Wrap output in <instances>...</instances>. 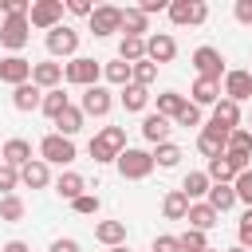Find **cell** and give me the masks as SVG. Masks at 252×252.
<instances>
[{
    "instance_id": "1",
    "label": "cell",
    "mask_w": 252,
    "mask_h": 252,
    "mask_svg": "<svg viewBox=\"0 0 252 252\" xmlns=\"http://www.w3.org/2000/svg\"><path fill=\"white\" fill-rule=\"evenodd\" d=\"M122 150H126V130H122V126H102V130L91 138V146H87V154L94 158V165H110V161H118Z\"/></svg>"
},
{
    "instance_id": "2",
    "label": "cell",
    "mask_w": 252,
    "mask_h": 252,
    "mask_svg": "<svg viewBox=\"0 0 252 252\" xmlns=\"http://www.w3.org/2000/svg\"><path fill=\"white\" fill-rule=\"evenodd\" d=\"M114 165H118V177H122V181H146V177L158 169L154 154H150V150H138V146H126Z\"/></svg>"
},
{
    "instance_id": "3",
    "label": "cell",
    "mask_w": 252,
    "mask_h": 252,
    "mask_svg": "<svg viewBox=\"0 0 252 252\" xmlns=\"http://www.w3.org/2000/svg\"><path fill=\"white\" fill-rule=\"evenodd\" d=\"M63 79L67 83H75V87H98V79H102V63L98 59H91V55H75V59H67L63 63Z\"/></svg>"
},
{
    "instance_id": "4",
    "label": "cell",
    "mask_w": 252,
    "mask_h": 252,
    "mask_svg": "<svg viewBox=\"0 0 252 252\" xmlns=\"http://www.w3.org/2000/svg\"><path fill=\"white\" fill-rule=\"evenodd\" d=\"M43 43H47V55H51V59H75V55H79V32H75L71 24L51 28V32L43 35Z\"/></svg>"
},
{
    "instance_id": "5",
    "label": "cell",
    "mask_w": 252,
    "mask_h": 252,
    "mask_svg": "<svg viewBox=\"0 0 252 252\" xmlns=\"http://www.w3.org/2000/svg\"><path fill=\"white\" fill-rule=\"evenodd\" d=\"M193 71H197V79H209V83H224V75H228L224 55L217 47H209V43L193 51Z\"/></svg>"
},
{
    "instance_id": "6",
    "label": "cell",
    "mask_w": 252,
    "mask_h": 252,
    "mask_svg": "<svg viewBox=\"0 0 252 252\" xmlns=\"http://www.w3.org/2000/svg\"><path fill=\"white\" fill-rule=\"evenodd\" d=\"M28 39H32L28 16H4V24H0V47H8L12 55H20L28 47Z\"/></svg>"
},
{
    "instance_id": "7",
    "label": "cell",
    "mask_w": 252,
    "mask_h": 252,
    "mask_svg": "<svg viewBox=\"0 0 252 252\" xmlns=\"http://www.w3.org/2000/svg\"><path fill=\"white\" fill-rule=\"evenodd\" d=\"M39 158H43L47 165H71L79 154H75V142H71V138H63V134H43V138H39Z\"/></svg>"
},
{
    "instance_id": "8",
    "label": "cell",
    "mask_w": 252,
    "mask_h": 252,
    "mask_svg": "<svg viewBox=\"0 0 252 252\" xmlns=\"http://www.w3.org/2000/svg\"><path fill=\"white\" fill-rule=\"evenodd\" d=\"M177 28H197L209 20V4L205 0H169V12H165Z\"/></svg>"
},
{
    "instance_id": "9",
    "label": "cell",
    "mask_w": 252,
    "mask_h": 252,
    "mask_svg": "<svg viewBox=\"0 0 252 252\" xmlns=\"http://www.w3.org/2000/svg\"><path fill=\"white\" fill-rule=\"evenodd\" d=\"M63 12H67V4H63V0H35V4H32V12H28V24H32V28H39V32H51V28H59V24H63Z\"/></svg>"
},
{
    "instance_id": "10",
    "label": "cell",
    "mask_w": 252,
    "mask_h": 252,
    "mask_svg": "<svg viewBox=\"0 0 252 252\" xmlns=\"http://www.w3.org/2000/svg\"><path fill=\"white\" fill-rule=\"evenodd\" d=\"M87 28H91V35H94V39H106V35L122 32V8H114V4H98V8L91 12Z\"/></svg>"
},
{
    "instance_id": "11",
    "label": "cell",
    "mask_w": 252,
    "mask_h": 252,
    "mask_svg": "<svg viewBox=\"0 0 252 252\" xmlns=\"http://www.w3.org/2000/svg\"><path fill=\"white\" fill-rule=\"evenodd\" d=\"M110 106H114V94H110V87H87L83 91V98H79V110L87 114V118H106L110 114Z\"/></svg>"
},
{
    "instance_id": "12",
    "label": "cell",
    "mask_w": 252,
    "mask_h": 252,
    "mask_svg": "<svg viewBox=\"0 0 252 252\" xmlns=\"http://www.w3.org/2000/svg\"><path fill=\"white\" fill-rule=\"evenodd\" d=\"M146 59L158 63V67H161V63H173V59H177V39H173L169 32H150V35H146Z\"/></svg>"
},
{
    "instance_id": "13",
    "label": "cell",
    "mask_w": 252,
    "mask_h": 252,
    "mask_svg": "<svg viewBox=\"0 0 252 252\" xmlns=\"http://www.w3.org/2000/svg\"><path fill=\"white\" fill-rule=\"evenodd\" d=\"M197 150L213 161V158H224L228 154V130H220V126H213V122H205L201 126V134H197Z\"/></svg>"
},
{
    "instance_id": "14",
    "label": "cell",
    "mask_w": 252,
    "mask_h": 252,
    "mask_svg": "<svg viewBox=\"0 0 252 252\" xmlns=\"http://www.w3.org/2000/svg\"><path fill=\"white\" fill-rule=\"evenodd\" d=\"M32 59H24V55H4L0 59V83H8V87H24V83H32Z\"/></svg>"
},
{
    "instance_id": "15",
    "label": "cell",
    "mask_w": 252,
    "mask_h": 252,
    "mask_svg": "<svg viewBox=\"0 0 252 252\" xmlns=\"http://www.w3.org/2000/svg\"><path fill=\"white\" fill-rule=\"evenodd\" d=\"M220 94L224 98H232V102H248L252 98V71H228L224 75V83H220Z\"/></svg>"
},
{
    "instance_id": "16",
    "label": "cell",
    "mask_w": 252,
    "mask_h": 252,
    "mask_svg": "<svg viewBox=\"0 0 252 252\" xmlns=\"http://www.w3.org/2000/svg\"><path fill=\"white\" fill-rule=\"evenodd\" d=\"M32 83H35L39 91H55V87H63V63H55V59H39V63L32 67Z\"/></svg>"
},
{
    "instance_id": "17",
    "label": "cell",
    "mask_w": 252,
    "mask_h": 252,
    "mask_svg": "<svg viewBox=\"0 0 252 252\" xmlns=\"http://www.w3.org/2000/svg\"><path fill=\"white\" fill-rule=\"evenodd\" d=\"M169 130H173V122H169V118H161L158 110H150V114L142 118V138H146L150 146H161V142H169Z\"/></svg>"
},
{
    "instance_id": "18",
    "label": "cell",
    "mask_w": 252,
    "mask_h": 252,
    "mask_svg": "<svg viewBox=\"0 0 252 252\" xmlns=\"http://www.w3.org/2000/svg\"><path fill=\"white\" fill-rule=\"evenodd\" d=\"M0 158H4V165L24 169V165L32 161V142H28V138H8V142L0 146Z\"/></svg>"
},
{
    "instance_id": "19",
    "label": "cell",
    "mask_w": 252,
    "mask_h": 252,
    "mask_svg": "<svg viewBox=\"0 0 252 252\" xmlns=\"http://www.w3.org/2000/svg\"><path fill=\"white\" fill-rule=\"evenodd\" d=\"M20 185H28V189H47V185H51V165H47L43 158H32V161L20 169Z\"/></svg>"
},
{
    "instance_id": "20",
    "label": "cell",
    "mask_w": 252,
    "mask_h": 252,
    "mask_svg": "<svg viewBox=\"0 0 252 252\" xmlns=\"http://www.w3.org/2000/svg\"><path fill=\"white\" fill-rule=\"evenodd\" d=\"M185 220H189V228H197V232H209V228H217V224H220V213H217L209 201H193Z\"/></svg>"
},
{
    "instance_id": "21",
    "label": "cell",
    "mask_w": 252,
    "mask_h": 252,
    "mask_svg": "<svg viewBox=\"0 0 252 252\" xmlns=\"http://www.w3.org/2000/svg\"><path fill=\"white\" fill-rule=\"evenodd\" d=\"M12 106H16L20 114H32V110H39V106H43V91H39L35 83L12 87Z\"/></svg>"
},
{
    "instance_id": "22",
    "label": "cell",
    "mask_w": 252,
    "mask_h": 252,
    "mask_svg": "<svg viewBox=\"0 0 252 252\" xmlns=\"http://www.w3.org/2000/svg\"><path fill=\"white\" fill-rule=\"evenodd\" d=\"M55 193H59L63 201H79V197L87 193V177L75 173V169H63V173L55 177Z\"/></svg>"
},
{
    "instance_id": "23",
    "label": "cell",
    "mask_w": 252,
    "mask_h": 252,
    "mask_svg": "<svg viewBox=\"0 0 252 252\" xmlns=\"http://www.w3.org/2000/svg\"><path fill=\"white\" fill-rule=\"evenodd\" d=\"M118 102H122V110H126V114H142V110L150 106V87L130 83V87H122V91H118Z\"/></svg>"
},
{
    "instance_id": "24",
    "label": "cell",
    "mask_w": 252,
    "mask_h": 252,
    "mask_svg": "<svg viewBox=\"0 0 252 252\" xmlns=\"http://www.w3.org/2000/svg\"><path fill=\"white\" fill-rule=\"evenodd\" d=\"M209 122L232 134V130L240 126V102H232V98H220V102L213 106V118H209Z\"/></svg>"
},
{
    "instance_id": "25",
    "label": "cell",
    "mask_w": 252,
    "mask_h": 252,
    "mask_svg": "<svg viewBox=\"0 0 252 252\" xmlns=\"http://www.w3.org/2000/svg\"><path fill=\"white\" fill-rule=\"evenodd\" d=\"M209 189H213V181H209V173H205V169H189V173H185V181H181V193L189 197V205H193V201H205V197H209Z\"/></svg>"
},
{
    "instance_id": "26",
    "label": "cell",
    "mask_w": 252,
    "mask_h": 252,
    "mask_svg": "<svg viewBox=\"0 0 252 252\" xmlns=\"http://www.w3.org/2000/svg\"><path fill=\"white\" fill-rule=\"evenodd\" d=\"M102 79L110 83V87H130L134 83V63H126V59H110V63H102Z\"/></svg>"
},
{
    "instance_id": "27",
    "label": "cell",
    "mask_w": 252,
    "mask_h": 252,
    "mask_svg": "<svg viewBox=\"0 0 252 252\" xmlns=\"http://www.w3.org/2000/svg\"><path fill=\"white\" fill-rule=\"evenodd\" d=\"M94 240L106 244V248L126 244V220H98V224H94Z\"/></svg>"
},
{
    "instance_id": "28",
    "label": "cell",
    "mask_w": 252,
    "mask_h": 252,
    "mask_svg": "<svg viewBox=\"0 0 252 252\" xmlns=\"http://www.w3.org/2000/svg\"><path fill=\"white\" fill-rule=\"evenodd\" d=\"M146 32H150V16L134 4V8H122V35H138V39H146Z\"/></svg>"
},
{
    "instance_id": "29",
    "label": "cell",
    "mask_w": 252,
    "mask_h": 252,
    "mask_svg": "<svg viewBox=\"0 0 252 252\" xmlns=\"http://www.w3.org/2000/svg\"><path fill=\"white\" fill-rule=\"evenodd\" d=\"M83 122H87V114H83V110L71 102V106H67V110L55 118V134H63V138H71V142H75V134L83 130Z\"/></svg>"
},
{
    "instance_id": "30",
    "label": "cell",
    "mask_w": 252,
    "mask_h": 252,
    "mask_svg": "<svg viewBox=\"0 0 252 252\" xmlns=\"http://www.w3.org/2000/svg\"><path fill=\"white\" fill-rule=\"evenodd\" d=\"M161 217H165V220H185V217H189V197H185L181 189H169V193L161 197Z\"/></svg>"
},
{
    "instance_id": "31",
    "label": "cell",
    "mask_w": 252,
    "mask_h": 252,
    "mask_svg": "<svg viewBox=\"0 0 252 252\" xmlns=\"http://www.w3.org/2000/svg\"><path fill=\"white\" fill-rule=\"evenodd\" d=\"M189 94H193V98H189L193 106H217V102H220V83H209V79H197Z\"/></svg>"
},
{
    "instance_id": "32",
    "label": "cell",
    "mask_w": 252,
    "mask_h": 252,
    "mask_svg": "<svg viewBox=\"0 0 252 252\" xmlns=\"http://www.w3.org/2000/svg\"><path fill=\"white\" fill-rule=\"evenodd\" d=\"M185 102H189V98H185L181 91H161V94H158V114L173 122V118H177V114L185 110Z\"/></svg>"
},
{
    "instance_id": "33",
    "label": "cell",
    "mask_w": 252,
    "mask_h": 252,
    "mask_svg": "<svg viewBox=\"0 0 252 252\" xmlns=\"http://www.w3.org/2000/svg\"><path fill=\"white\" fill-rule=\"evenodd\" d=\"M67 106H71V94H63V87H55V91H43V106H39V110H43L51 122H55V118H59Z\"/></svg>"
},
{
    "instance_id": "34",
    "label": "cell",
    "mask_w": 252,
    "mask_h": 252,
    "mask_svg": "<svg viewBox=\"0 0 252 252\" xmlns=\"http://www.w3.org/2000/svg\"><path fill=\"white\" fill-rule=\"evenodd\" d=\"M205 201H209V205H213L217 213H228V209H236V205H240V201H236V189H232V185H213Z\"/></svg>"
},
{
    "instance_id": "35",
    "label": "cell",
    "mask_w": 252,
    "mask_h": 252,
    "mask_svg": "<svg viewBox=\"0 0 252 252\" xmlns=\"http://www.w3.org/2000/svg\"><path fill=\"white\" fill-rule=\"evenodd\" d=\"M118 59H126V63H142V59H146V39H138V35H122V39H118Z\"/></svg>"
},
{
    "instance_id": "36",
    "label": "cell",
    "mask_w": 252,
    "mask_h": 252,
    "mask_svg": "<svg viewBox=\"0 0 252 252\" xmlns=\"http://www.w3.org/2000/svg\"><path fill=\"white\" fill-rule=\"evenodd\" d=\"M181 158H185V150H181L177 142H161V146H154V161H158L161 169H173V165H181Z\"/></svg>"
},
{
    "instance_id": "37",
    "label": "cell",
    "mask_w": 252,
    "mask_h": 252,
    "mask_svg": "<svg viewBox=\"0 0 252 252\" xmlns=\"http://www.w3.org/2000/svg\"><path fill=\"white\" fill-rule=\"evenodd\" d=\"M205 173H209L213 185H232V181H236V169H232L224 158H213V161L205 165Z\"/></svg>"
},
{
    "instance_id": "38",
    "label": "cell",
    "mask_w": 252,
    "mask_h": 252,
    "mask_svg": "<svg viewBox=\"0 0 252 252\" xmlns=\"http://www.w3.org/2000/svg\"><path fill=\"white\" fill-rule=\"evenodd\" d=\"M24 213H28V205L16 197V193H8V197H0V220H8V224H16V220H24Z\"/></svg>"
},
{
    "instance_id": "39",
    "label": "cell",
    "mask_w": 252,
    "mask_h": 252,
    "mask_svg": "<svg viewBox=\"0 0 252 252\" xmlns=\"http://www.w3.org/2000/svg\"><path fill=\"white\" fill-rule=\"evenodd\" d=\"M228 150H232V154H252V130H248V126H236V130L228 134Z\"/></svg>"
},
{
    "instance_id": "40",
    "label": "cell",
    "mask_w": 252,
    "mask_h": 252,
    "mask_svg": "<svg viewBox=\"0 0 252 252\" xmlns=\"http://www.w3.org/2000/svg\"><path fill=\"white\" fill-rule=\"evenodd\" d=\"M177 240H181V252H205V248H209L205 232H197V228H185Z\"/></svg>"
},
{
    "instance_id": "41",
    "label": "cell",
    "mask_w": 252,
    "mask_h": 252,
    "mask_svg": "<svg viewBox=\"0 0 252 252\" xmlns=\"http://www.w3.org/2000/svg\"><path fill=\"white\" fill-rule=\"evenodd\" d=\"M232 189H236V201H244V205L252 209V169H244V173H236V181H232Z\"/></svg>"
},
{
    "instance_id": "42",
    "label": "cell",
    "mask_w": 252,
    "mask_h": 252,
    "mask_svg": "<svg viewBox=\"0 0 252 252\" xmlns=\"http://www.w3.org/2000/svg\"><path fill=\"white\" fill-rule=\"evenodd\" d=\"M154 79H158V63H150V59L134 63V83H138V87H150Z\"/></svg>"
},
{
    "instance_id": "43",
    "label": "cell",
    "mask_w": 252,
    "mask_h": 252,
    "mask_svg": "<svg viewBox=\"0 0 252 252\" xmlns=\"http://www.w3.org/2000/svg\"><path fill=\"white\" fill-rule=\"evenodd\" d=\"M71 209H75V213H79V217H94V213H98V209H102V201H98V197H94V193H83V197H79V201H71Z\"/></svg>"
},
{
    "instance_id": "44",
    "label": "cell",
    "mask_w": 252,
    "mask_h": 252,
    "mask_svg": "<svg viewBox=\"0 0 252 252\" xmlns=\"http://www.w3.org/2000/svg\"><path fill=\"white\" fill-rule=\"evenodd\" d=\"M173 122H177V126H185V130H189V126H197V130L205 126V122H201V106H193V102H185V110H181Z\"/></svg>"
},
{
    "instance_id": "45",
    "label": "cell",
    "mask_w": 252,
    "mask_h": 252,
    "mask_svg": "<svg viewBox=\"0 0 252 252\" xmlns=\"http://www.w3.org/2000/svg\"><path fill=\"white\" fill-rule=\"evenodd\" d=\"M16 185H20V169H12V165H0V197L16 193Z\"/></svg>"
},
{
    "instance_id": "46",
    "label": "cell",
    "mask_w": 252,
    "mask_h": 252,
    "mask_svg": "<svg viewBox=\"0 0 252 252\" xmlns=\"http://www.w3.org/2000/svg\"><path fill=\"white\" fill-rule=\"evenodd\" d=\"M236 240H240V248L252 252V209H244V217H240V224H236Z\"/></svg>"
},
{
    "instance_id": "47",
    "label": "cell",
    "mask_w": 252,
    "mask_h": 252,
    "mask_svg": "<svg viewBox=\"0 0 252 252\" xmlns=\"http://www.w3.org/2000/svg\"><path fill=\"white\" fill-rule=\"evenodd\" d=\"M150 252H181V240L169 236V232H161V236H154V248Z\"/></svg>"
},
{
    "instance_id": "48",
    "label": "cell",
    "mask_w": 252,
    "mask_h": 252,
    "mask_svg": "<svg viewBox=\"0 0 252 252\" xmlns=\"http://www.w3.org/2000/svg\"><path fill=\"white\" fill-rule=\"evenodd\" d=\"M232 16H236V24L252 28V0H236V4H232Z\"/></svg>"
},
{
    "instance_id": "49",
    "label": "cell",
    "mask_w": 252,
    "mask_h": 252,
    "mask_svg": "<svg viewBox=\"0 0 252 252\" xmlns=\"http://www.w3.org/2000/svg\"><path fill=\"white\" fill-rule=\"evenodd\" d=\"M224 161H228V165H232L236 173H244V169H252V165H248V161H252V154H232V150H228V154H224Z\"/></svg>"
},
{
    "instance_id": "50",
    "label": "cell",
    "mask_w": 252,
    "mask_h": 252,
    "mask_svg": "<svg viewBox=\"0 0 252 252\" xmlns=\"http://www.w3.org/2000/svg\"><path fill=\"white\" fill-rule=\"evenodd\" d=\"M47 252H83V248H79V240H75V236H59V240H51V248H47Z\"/></svg>"
},
{
    "instance_id": "51",
    "label": "cell",
    "mask_w": 252,
    "mask_h": 252,
    "mask_svg": "<svg viewBox=\"0 0 252 252\" xmlns=\"http://www.w3.org/2000/svg\"><path fill=\"white\" fill-rule=\"evenodd\" d=\"M32 4L28 0H4V16H28Z\"/></svg>"
},
{
    "instance_id": "52",
    "label": "cell",
    "mask_w": 252,
    "mask_h": 252,
    "mask_svg": "<svg viewBox=\"0 0 252 252\" xmlns=\"http://www.w3.org/2000/svg\"><path fill=\"white\" fill-rule=\"evenodd\" d=\"M67 12H71V16H87V20H91L94 4H91V0H67Z\"/></svg>"
},
{
    "instance_id": "53",
    "label": "cell",
    "mask_w": 252,
    "mask_h": 252,
    "mask_svg": "<svg viewBox=\"0 0 252 252\" xmlns=\"http://www.w3.org/2000/svg\"><path fill=\"white\" fill-rule=\"evenodd\" d=\"M138 8L146 16H154V12H169V0H138Z\"/></svg>"
},
{
    "instance_id": "54",
    "label": "cell",
    "mask_w": 252,
    "mask_h": 252,
    "mask_svg": "<svg viewBox=\"0 0 252 252\" xmlns=\"http://www.w3.org/2000/svg\"><path fill=\"white\" fill-rule=\"evenodd\" d=\"M0 252H32V248H28V244H24V240H8V244H4V248H0Z\"/></svg>"
},
{
    "instance_id": "55",
    "label": "cell",
    "mask_w": 252,
    "mask_h": 252,
    "mask_svg": "<svg viewBox=\"0 0 252 252\" xmlns=\"http://www.w3.org/2000/svg\"><path fill=\"white\" fill-rule=\"evenodd\" d=\"M106 252H130V248H126V244H118V248H106Z\"/></svg>"
},
{
    "instance_id": "56",
    "label": "cell",
    "mask_w": 252,
    "mask_h": 252,
    "mask_svg": "<svg viewBox=\"0 0 252 252\" xmlns=\"http://www.w3.org/2000/svg\"><path fill=\"white\" fill-rule=\"evenodd\" d=\"M224 252H248V248H240V244H232V248H224Z\"/></svg>"
},
{
    "instance_id": "57",
    "label": "cell",
    "mask_w": 252,
    "mask_h": 252,
    "mask_svg": "<svg viewBox=\"0 0 252 252\" xmlns=\"http://www.w3.org/2000/svg\"><path fill=\"white\" fill-rule=\"evenodd\" d=\"M205 252H217V248H205Z\"/></svg>"
},
{
    "instance_id": "58",
    "label": "cell",
    "mask_w": 252,
    "mask_h": 252,
    "mask_svg": "<svg viewBox=\"0 0 252 252\" xmlns=\"http://www.w3.org/2000/svg\"><path fill=\"white\" fill-rule=\"evenodd\" d=\"M0 165H4V158H0Z\"/></svg>"
}]
</instances>
